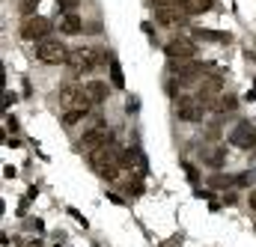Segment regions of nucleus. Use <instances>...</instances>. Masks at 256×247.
<instances>
[{"instance_id": "obj_1", "label": "nucleus", "mask_w": 256, "mask_h": 247, "mask_svg": "<svg viewBox=\"0 0 256 247\" xmlns=\"http://www.w3.org/2000/svg\"><path fill=\"white\" fill-rule=\"evenodd\" d=\"M90 164L96 167V173H98L102 179H110V182H114V179L120 176V170H122V155L116 152L114 143H108V146L90 152Z\"/></svg>"}, {"instance_id": "obj_2", "label": "nucleus", "mask_w": 256, "mask_h": 247, "mask_svg": "<svg viewBox=\"0 0 256 247\" xmlns=\"http://www.w3.org/2000/svg\"><path fill=\"white\" fill-rule=\"evenodd\" d=\"M108 62V54L102 48H74L72 57H68V68L74 74H86V72H96Z\"/></svg>"}, {"instance_id": "obj_3", "label": "nucleus", "mask_w": 256, "mask_h": 247, "mask_svg": "<svg viewBox=\"0 0 256 247\" xmlns=\"http://www.w3.org/2000/svg\"><path fill=\"white\" fill-rule=\"evenodd\" d=\"M68 57H72V51L66 48L63 42H51V39L36 42V60L45 62V66H66Z\"/></svg>"}, {"instance_id": "obj_4", "label": "nucleus", "mask_w": 256, "mask_h": 247, "mask_svg": "<svg viewBox=\"0 0 256 247\" xmlns=\"http://www.w3.org/2000/svg\"><path fill=\"white\" fill-rule=\"evenodd\" d=\"M108 143H114V134H110L108 125L96 116V122L90 125V128L84 131V137H80V149L96 152V149H102V146H108Z\"/></svg>"}, {"instance_id": "obj_5", "label": "nucleus", "mask_w": 256, "mask_h": 247, "mask_svg": "<svg viewBox=\"0 0 256 247\" xmlns=\"http://www.w3.org/2000/svg\"><path fill=\"white\" fill-rule=\"evenodd\" d=\"M206 102L200 98V96H182L179 102H176V116L182 120V122H202V116H206Z\"/></svg>"}, {"instance_id": "obj_6", "label": "nucleus", "mask_w": 256, "mask_h": 247, "mask_svg": "<svg viewBox=\"0 0 256 247\" xmlns=\"http://www.w3.org/2000/svg\"><path fill=\"white\" fill-rule=\"evenodd\" d=\"M155 21L161 24V27H185L188 24V12L182 9V6H158L155 9Z\"/></svg>"}, {"instance_id": "obj_7", "label": "nucleus", "mask_w": 256, "mask_h": 247, "mask_svg": "<svg viewBox=\"0 0 256 247\" xmlns=\"http://www.w3.org/2000/svg\"><path fill=\"white\" fill-rule=\"evenodd\" d=\"M21 36L27 42H45L51 36V21L48 18H27L21 24Z\"/></svg>"}, {"instance_id": "obj_8", "label": "nucleus", "mask_w": 256, "mask_h": 247, "mask_svg": "<svg viewBox=\"0 0 256 247\" xmlns=\"http://www.w3.org/2000/svg\"><path fill=\"white\" fill-rule=\"evenodd\" d=\"M164 54H167L170 60H191L194 54H196V45H194L191 39H185V36H173V39L164 45Z\"/></svg>"}, {"instance_id": "obj_9", "label": "nucleus", "mask_w": 256, "mask_h": 247, "mask_svg": "<svg viewBox=\"0 0 256 247\" xmlns=\"http://www.w3.org/2000/svg\"><path fill=\"white\" fill-rule=\"evenodd\" d=\"M230 143L238 149H254L256 146V128L250 122H238L230 131Z\"/></svg>"}, {"instance_id": "obj_10", "label": "nucleus", "mask_w": 256, "mask_h": 247, "mask_svg": "<svg viewBox=\"0 0 256 247\" xmlns=\"http://www.w3.org/2000/svg\"><path fill=\"white\" fill-rule=\"evenodd\" d=\"M170 72H173V78H176V80H182V84H194V80L200 78L202 66H200V62L179 60V62H170Z\"/></svg>"}, {"instance_id": "obj_11", "label": "nucleus", "mask_w": 256, "mask_h": 247, "mask_svg": "<svg viewBox=\"0 0 256 247\" xmlns=\"http://www.w3.org/2000/svg\"><path fill=\"white\" fill-rule=\"evenodd\" d=\"M84 90H86V96L92 98V104H102V102H108V96H110V86H108L104 80H90Z\"/></svg>"}, {"instance_id": "obj_12", "label": "nucleus", "mask_w": 256, "mask_h": 247, "mask_svg": "<svg viewBox=\"0 0 256 247\" xmlns=\"http://www.w3.org/2000/svg\"><path fill=\"white\" fill-rule=\"evenodd\" d=\"M202 161H206L208 167L220 170V167H224V161H226V149H224V146H214V149H202Z\"/></svg>"}, {"instance_id": "obj_13", "label": "nucleus", "mask_w": 256, "mask_h": 247, "mask_svg": "<svg viewBox=\"0 0 256 247\" xmlns=\"http://www.w3.org/2000/svg\"><path fill=\"white\" fill-rule=\"evenodd\" d=\"M179 6L188 12V15H202L212 9V0H179Z\"/></svg>"}, {"instance_id": "obj_14", "label": "nucleus", "mask_w": 256, "mask_h": 247, "mask_svg": "<svg viewBox=\"0 0 256 247\" xmlns=\"http://www.w3.org/2000/svg\"><path fill=\"white\" fill-rule=\"evenodd\" d=\"M60 30H63V33H68V36H78V33L84 30V21H80L78 15H66L63 24H60Z\"/></svg>"}, {"instance_id": "obj_15", "label": "nucleus", "mask_w": 256, "mask_h": 247, "mask_svg": "<svg viewBox=\"0 0 256 247\" xmlns=\"http://www.w3.org/2000/svg\"><path fill=\"white\" fill-rule=\"evenodd\" d=\"M236 108H238L236 96H218V102H214V110H218V114H232Z\"/></svg>"}, {"instance_id": "obj_16", "label": "nucleus", "mask_w": 256, "mask_h": 247, "mask_svg": "<svg viewBox=\"0 0 256 247\" xmlns=\"http://www.w3.org/2000/svg\"><path fill=\"white\" fill-rule=\"evenodd\" d=\"M84 116H86V110H78V108H72V110H63V125H66V128H72V125L80 122Z\"/></svg>"}, {"instance_id": "obj_17", "label": "nucleus", "mask_w": 256, "mask_h": 247, "mask_svg": "<svg viewBox=\"0 0 256 247\" xmlns=\"http://www.w3.org/2000/svg\"><path fill=\"white\" fill-rule=\"evenodd\" d=\"M110 72H114V86H126V78H122V68H120V62H116V60L110 62Z\"/></svg>"}, {"instance_id": "obj_18", "label": "nucleus", "mask_w": 256, "mask_h": 247, "mask_svg": "<svg viewBox=\"0 0 256 247\" xmlns=\"http://www.w3.org/2000/svg\"><path fill=\"white\" fill-rule=\"evenodd\" d=\"M208 185H212V188H230V176L218 173V176H212V179H208Z\"/></svg>"}, {"instance_id": "obj_19", "label": "nucleus", "mask_w": 256, "mask_h": 247, "mask_svg": "<svg viewBox=\"0 0 256 247\" xmlns=\"http://www.w3.org/2000/svg\"><path fill=\"white\" fill-rule=\"evenodd\" d=\"M33 6H39V0H24V3H21L24 12H33Z\"/></svg>"}, {"instance_id": "obj_20", "label": "nucleus", "mask_w": 256, "mask_h": 247, "mask_svg": "<svg viewBox=\"0 0 256 247\" xmlns=\"http://www.w3.org/2000/svg\"><path fill=\"white\" fill-rule=\"evenodd\" d=\"M86 30H90V33H102V24H98V21H90Z\"/></svg>"}, {"instance_id": "obj_21", "label": "nucleus", "mask_w": 256, "mask_h": 247, "mask_svg": "<svg viewBox=\"0 0 256 247\" xmlns=\"http://www.w3.org/2000/svg\"><path fill=\"white\" fill-rule=\"evenodd\" d=\"M248 202H250V208H256V190H250V196H248Z\"/></svg>"}]
</instances>
